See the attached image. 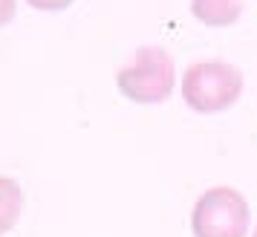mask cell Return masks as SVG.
Returning <instances> with one entry per match:
<instances>
[{"mask_svg": "<svg viewBox=\"0 0 257 237\" xmlns=\"http://www.w3.org/2000/svg\"><path fill=\"white\" fill-rule=\"evenodd\" d=\"M174 58L162 47H142L116 75L118 93L136 104H159L174 93Z\"/></svg>", "mask_w": 257, "mask_h": 237, "instance_id": "6da1fadb", "label": "cell"}, {"mask_svg": "<svg viewBox=\"0 0 257 237\" xmlns=\"http://www.w3.org/2000/svg\"><path fill=\"white\" fill-rule=\"evenodd\" d=\"M243 72L225 61H199L182 75V98L197 113H220L240 98Z\"/></svg>", "mask_w": 257, "mask_h": 237, "instance_id": "7a4b0ae2", "label": "cell"}, {"mask_svg": "<svg viewBox=\"0 0 257 237\" xmlns=\"http://www.w3.org/2000/svg\"><path fill=\"white\" fill-rule=\"evenodd\" d=\"M194 237H245L248 234V202L237 188H208L191 214Z\"/></svg>", "mask_w": 257, "mask_h": 237, "instance_id": "3957f363", "label": "cell"}, {"mask_svg": "<svg viewBox=\"0 0 257 237\" xmlns=\"http://www.w3.org/2000/svg\"><path fill=\"white\" fill-rule=\"evenodd\" d=\"M245 0H191V12L199 24L205 26H231L237 24V18L243 12Z\"/></svg>", "mask_w": 257, "mask_h": 237, "instance_id": "277c9868", "label": "cell"}, {"mask_svg": "<svg viewBox=\"0 0 257 237\" xmlns=\"http://www.w3.org/2000/svg\"><path fill=\"white\" fill-rule=\"evenodd\" d=\"M24 205H26L24 188L12 177H0V237L9 234L18 225L21 214H24Z\"/></svg>", "mask_w": 257, "mask_h": 237, "instance_id": "5b68a950", "label": "cell"}, {"mask_svg": "<svg viewBox=\"0 0 257 237\" xmlns=\"http://www.w3.org/2000/svg\"><path fill=\"white\" fill-rule=\"evenodd\" d=\"M32 9H41V12H61V9H67L72 6L75 0H26Z\"/></svg>", "mask_w": 257, "mask_h": 237, "instance_id": "8992f818", "label": "cell"}, {"mask_svg": "<svg viewBox=\"0 0 257 237\" xmlns=\"http://www.w3.org/2000/svg\"><path fill=\"white\" fill-rule=\"evenodd\" d=\"M18 12V0H0V26H6Z\"/></svg>", "mask_w": 257, "mask_h": 237, "instance_id": "52a82bcc", "label": "cell"}, {"mask_svg": "<svg viewBox=\"0 0 257 237\" xmlns=\"http://www.w3.org/2000/svg\"><path fill=\"white\" fill-rule=\"evenodd\" d=\"M251 237H257V228H254V234H251Z\"/></svg>", "mask_w": 257, "mask_h": 237, "instance_id": "ba28073f", "label": "cell"}]
</instances>
